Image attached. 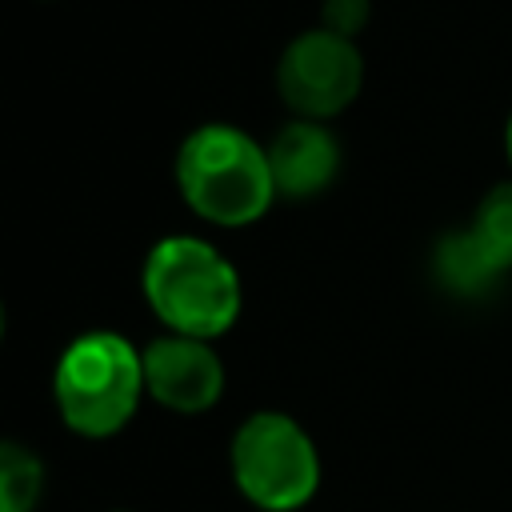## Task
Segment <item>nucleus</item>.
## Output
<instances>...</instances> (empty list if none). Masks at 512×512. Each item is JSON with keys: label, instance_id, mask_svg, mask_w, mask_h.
Returning a JSON list of instances; mask_svg holds the SVG:
<instances>
[{"label": "nucleus", "instance_id": "0eeeda50", "mask_svg": "<svg viewBox=\"0 0 512 512\" xmlns=\"http://www.w3.org/2000/svg\"><path fill=\"white\" fill-rule=\"evenodd\" d=\"M144 388L172 412H204L224 392V364L196 336H160L144 352Z\"/></svg>", "mask_w": 512, "mask_h": 512}, {"label": "nucleus", "instance_id": "9d476101", "mask_svg": "<svg viewBox=\"0 0 512 512\" xmlns=\"http://www.w3.org/2000/svg\"><path fill=\"white\" fill-rule=\"evenodd\" d=\"M368 16H372V0H324L320 4L324 28L336 32V36H344V40H352L368 24Z\"/></svg>", "mask_w": 512, "mask_h": 512}, {"label": "nucleus", "instance_id": "f03ea898", "mask_svg": "<svg viewBox=\"0 0 512 512\" xmlns=\"http://www.w3.org/2000/svg\"><path fill=\"white\" fill-rule=\"evenodd\" d=\"M144 296L176 336L196 340L228 332L240 312L236 268L196 236H168L148 252Z\"/></svg>", "mask_w": 512, "mask_h": 512}, {"label": "nucleus", "instance_id": "1a4fd4ad", "mask_svg": "<svg viewBox=\"0 0 512 512\" xmlns=\"http://www.w3.org/2000/svg\"><path fill=\"white\" fill-rule=\"evenodd\" d=\"M44 488V464L16 440L0 444V512H32Z\"/></svg>", "mask_w": 512, "mask_h": 512}, {"label": "nucleus", "instance_id": "9b49d317", "mask_svg": "<svg viewBox=\"0 0 512 512\" xmlns=\"http://www.w3.org/2000/svg\"><path fill=\"white\" fill-rule=\"evenodd\" d=\"M504 148H508V164H512V116H508V128H504Z\"/></svg>", "mask_w": 512, "mask_h": 512}, {"label": "nucleus", "instance_id": "39448f33", "mask_svg": "<svg viewBox=\"0 0 512 512\" xmlns=\"http://www.w3.org/2000/svg\"><path fill=\"white\" fill-rule=\"evenodd\" d=\"M364 84V60L352 40L312 28L296 36L276 64V92L280 100L300 112V120H328L344 112Z\"/></svg>", "mask_w": 512, "mask_h": 512}, {"label": "nucleus", "instance_id": "7ed1b4c3", "mask_svg": "<svg viewBox=\"0 0 512 512\" xmlns=\"http://www.w3.org/2000/svg\"><path fill=\"white\" fill-rule=\"evenodd\" d=\"M56 408L80 436H112L136 412L144 392V356L116 332L76 336L52 376Z\"/></svg>", "mask_w": 512, "mask_h": 512}, {"label": "nucleus", "instance_id": "423d86ee", "mask_svg": "<svg viewBox=\"0 0 512 512\" xmlns=\"http://www.w3.org/2000/svg\"><path fill=\"white\" fill-rule=\"evenodd\" d=\"M508 268H512V180L496 184L476 204L468 228L440 236L432 248V272L456 296H484Z\"/></svg>", "mask_w": 512, "mask_h": 512}, {"label": "nucleus", "instance_id": "f257e3e1", "mask_svg": "<svg viewBox=\"0 0 512 512\" xmlns=\"http://www.w3.org/2000/svg\"><path fill=\"white\" fill-rule=\"evenodd\" d=\"M176 184L196 216L224 228L260 220L276 196L268 152L228 124H204L180 144Z\"/></svg>", "mask_w": 512, "mask_h": 512}, {"label": "nucleus", "instance_id": "6e6552de", "mask_svg": "<svg viewBox=\"0 0 512 512\" xmlns=\"http://www.w3.org/2000/svg\"><path fill=\"white\" fill-rule=\"evenodd\" d=\"M264 152H268L276 196H292V200L316 196L340 172V144H336V136L320 120H292V124H284Z\"/></svg>", "mask_w": 512, "mask_h": 512}, {"label": "nucleus", "instance_id": "20e7f679", "mask_svg": "<svg viewBox=\"0 0 512 512\" xmlns=\"http://www.w3.org/2000/svg\"><path fill=\"white\" fill-rule=\"evenodd\" d=\"M232 480L264 512H292L320 484L312 436L284 412H256L232 436Z\"/></svg>", "mask_w": 512, "mask_h": 512}]
</instances>
